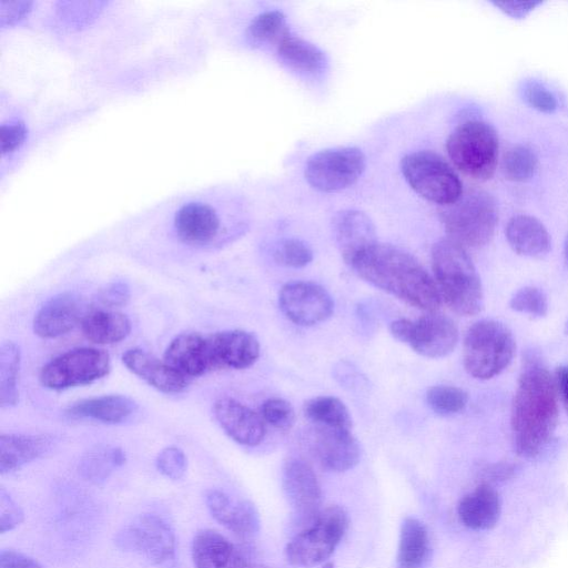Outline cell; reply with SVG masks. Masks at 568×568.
Wrapping results in <instances>:
<instances>
[{"mask_svg": "<svg viewBox=\"0 0 568 568\" xmlns=\"http://www.w3.org/2000/svg\"><path fill=\"white\" fill-rule=\"evenodd\" d=\"M428 406L439 415H453L462 412L468 402V395L462 388L449 385H436L426 393Z\"/></svg>", "mask_w": 568, "mask_h": 568, "instance_id": "38", "label": "cell"}, {"mask_svg": "<svg viewBox=\"0 0 568 568\" xmlns=\"http://www.w3.org/2000/svg\"><path fill=\"white\" fill-rule=\"evenodd\" d=\"M54 444L55 437L51 434H1L0 473L20 469L48 454Z\"/></svg>", "mask_w": 568, "mask_h": 568, "instance_id": "25", "label": "cell"}, {"mask_svg": "<svg viewBox=\"0 0 568 568\" xmlns=\"http://www.w3.org/2000/svg\"><path fill=\"white\" fill-rule=\"evenodd\" d=\"M264 423L278 430H288L295 423V412L292 405L280 397L266 399L261 406Z\"/></svg>", "mask_w": 568, "mask_h": 568, "instance_id": "41", "label": "cell"}, {"mask_svg": "<svg viewBox=\"0 0 568 568\" xmlns=\"http://www.w3.org/2000/svg\"><path fill=\"white\" fill-rule=\"evenodd\" d=\"M351 268L373 286L426 312H437L442 297L435 280L408 252L377 243Z\"/></svg>", "mask_w": 568, "mask_h": 568, "instance_id": "2", "label": "cell"}, {"mask_svg": "<svg viewBox=\"0 0 568 568\" xmlns=\"http://www.w3.org/2000/svg\"><path fill=\"white\" fill-rule=\"evenodd\" d=\"M496 7H498L501 11L513 18H524L530 11H532L540 2H494Z\"/></svg>", "mask_w": 568, "mask_h": 568, "instance_id": "48", "label": "cell"}, {"mask_svg": "<svg viewBox=\"0 0 568 568\" xmlns=\"http://www.w3.org/2000/svg\"><path fill=\"white\" fill-rule=\"evenodd\" d=\"M114 544L152 565L166 564L175 555L174 530L164 517L155 513L140 514L123 525L114 535Z\"/></svg>", "mask_w": 568, "mask_h": 568, "instance_id": "10", "label": "cell"}, {"mask_svg": "<svg viewBox=\"0 0 568 568\" xmlns=\"http://www.w3.org/2000/svg\"><path fill=\"white\" fill-rule=\"evenodd\" d=\"M555 382L557 392L560 395V398L568 414V366L557 369Z\"/></svg>", "mask_w": 568, "mask_h": 568, "instance_id": "49", "label": "cell"}, {"mask_svg": "<svg viewBox=\"0 0 568 568\" xmlns=\"http://www.w3.org/2000/svg\"><path fill=\"white\" fill-rule=\"evenodd\" d=\"M130 287L125 282L116 281L100 288L97 301L105 307L123 306L130 300Z\"/></svg>", "mask_w": 568, "mask_h": 568, "instance_id": "46", "label": "cell"}, {"mask_svg": "<svg viewBox=\"0 0 568 568\" xmlns=\"http://www.w3.org/2000/svg\"><path fill=\"white\" fill-rule=\"evenodd\" d=\"M310 438L316 460L326 470L346 471L359 462V444L348 429L315 425Z\"/></svg>", "mask_w": 568, "mask_h": 568, "instance_id": "16", "label": "cell"}, {"mask_svg": "<svg viewBox=\"0 0 568 568\" xmlns=\"http://www.w3.org/2000/svg\"><path fill=\"white\" fill-rule=\"evenodd\" d=\"M191 557L194 568H268L245 557L233 542L213 529L196 531Z\"/></svg>", "mask_w": 568, "mask_h": 568, "instance_id": "17", "label": "cell"}, {"mask_svg": "<svg viewBox=\"0 0 568 568\" xmlns=\"http://www.w3.org/2000/svg\"><path fill=\"white\" fill-rule=\"evenodd\" d=\"M34 2L0 1L1 28H14L24 22L33 12Z\"/></svg>", "mask_w": 568, "mask_h": 568, "instance_id": "45", "label": "cell"}, {"mask_svg": "<svg viewBox=\"0 0 568 568\" xmlns=\"http://www.w3.org/2000/svg\"><path fill=\"white\" fill-rule=\"evenodd\" d=\"M125 460V454L120 447L97 446L82 456L78 470L88 483L101 485L116 468L123 466Z\"/></svg>", "mask_w": 568, "mask_h": 568, "instance_id": "32", "label": "cell"}, {"mask_svg": "<svg viewBox=\"0 0 568 568\" xmlns=\"http://www.w3.org/2000/svg\"><path fill=\"white\" fill-rule=\"evenodd\" d=\"M498 148L495 129L477 120L456 126L446 142V150L454 165L476 180L491 178L497 165Z\"/></svg>", "mask_w": 568, "mask_h": 568, "instance_id": "6", "label": "cell"}, {"mask_svg": "<svg viewBox=\"0 0 568 568\" xmlns=\"http://www.w3.org/2000/svg\"><path fill=\"white\" fill-rule=\"evenodd\" d=\"M566 256H567V261H568V239H567V243H566Z\"/></svg>", "mask_w": 568, "mask_h": 568, "instance_id": "50", "label": "cell"}, {"mask_svg": "<svg viewBox=\"0 0 568 568\" xmlns=\"http://www.w3.org/2000/svg\"><path fill=\"white\" fill-rule=\"evenodd\" d=\"M125 367L146 384L165 394L183 392L189 379L171 367L164 359L142 348H130L122 355Z\"/></svg>", "mask_w": 568, "mask_h": 568, "instance_id": "23", "label": "cell"}, {"mask_svg": "<svg viewBox=\"0 0 568 568\" xmlns=\"http://www.w3.org/2000/svg\"><path fill=\"white\" fill-rule=\"evenodd\" d=\"M213 414L225 434L243 446H257L265 436L261 415L231 397H221L213 405Z\"/></svg>", "mask_w": 568, "mask_h": 568, "instance_id": "20", "label": "cell"}, {"mask_svg": "<svg viewBox=\"0 0 568 568\" xmlns=\"http://www.w3.org/2000/svg\"><path fill=\"white\" fill-rule=\"evenodd\" d=\"M84 315L78 295L71 292L60 293L47 301L36 313L33 332L42 338H55L69 333Z\"/></svg>", "mask_w": 568, "mask_h": 568, "instance_id": "22", "label": "cell"}, {"mask_svg": "<svg viewBox=\"0 0 568 568\" xmlns=\"http://www.w3.org/2000/svg\"><path fill=\"white\" fill-rule=\"evenodd\" d=\"M21 352L13 342H3L0 346V406H14L19 399L18 376Z\"/></svg>", "mask_w": 568, "mask_h": 568, "instance_id": "34", "label": "cell"}, {"mask_svg": "<svg viewBox=\"0 0 568 568\" xmlns=\"http://www.w3.org/2000/svg\"><path fill=\"white\" fill-rule=\"evenodd\" d=\"M500 508L498 493L485 483L460 499L457 511L462 523L468 528L486 530L497 524Z\"/></svg>", "mask_w": 568, "mask_h": 568, "instance_id": "26", "label": "cell"}, {"mask_svg": "<svg viewBox=\"0 0 568 568\" xmlns=\"http://www.w3.org/2000/svg\"><path fill=\"white\" fill-rule=\"evenodd\" d=\"M521 95L525 102L537 111L552 113L557 110L555 94L538 81H526L521 88Z\"/></svg>", "mask_w": 568, "mask_h": 568, "instance_id": "43", "label": "cell"}, {"mask_svg": "<svg viewBox=\"0 0 568 568\" xmlns=\"http://www.w3.org/2000/svg\"><path fill=\"white\" fill-rule=\"evenodd\" d=\"M24 520L20 505L3 488H0V532L4 534L18 527Z\"/></svg>", "mask_w": 568, "mask_h": 568, "instance_id": "44", "label": "cell"}, {"mask_svg": "<svg viewBox=\"0 0 568 568\" xmlns=\"http://www.w3.org/2000/svg\"><path fill=\"white\" fill-rule=\"evenodd\" d=\"M515 348V338L507 326L494 320L478 321L464 338V367L477 379L493 378L510 364Z\"/></svg>", "mask_w": 568, "mask_h": 568, "instance_id": "4", "label": "cell"}, {"mask_svg": "<svg viewBox=\"0 0 568 568\" xmlns=\"http://www.w3.org/2000/svg\"><path fill=\"white\" fill-rule=\"evenodd\" d=\"M109 354L100 348L78 347L47 363L40 372L41 384L50 389H67L91 384L109 374Z\"/></svg>", "mask_w": 568, "mask_h": 568, "instance_id": "12", "label": "cell"}, {"mask_svg": "<svg viewBox=\"0 0 568 568\" xmlns=\"http://www.w3.org/2000/svg\"><path fill=\"white\" fill-rule=\"evenodd\" d=\"M173 234L189 246H206L220 235L223 226L220 204L209 190L186 194L166 204Z\"/></svg>", "mask_w": 568, "mask_h": 568, "instance_id": "7", "label": "cell"}, {"mask_svg": "<svg viewBox=\"0 0 568 568\" xmlns=\"http://www.w3.org/2000/svg\"><path fill=\"white\" fill-rule=\"evenodd\" d=\"M565 332H566V334H568V322L566 323Z\"/></svg>", "mask_w": 568, "mask_h": 568, "instance_id": "51", "label": "cell"}, {"mask_svg": "<svg viewBox=\"0 0 568 568\" xmlns=\"http://www.w3.org/2000/svg\"><path fill=\"white\" fill-rule=\"evenodd\" d=\"M135 409L136 404L130 397L111 394L78 400L69 406L65 413L72 418H89L105 424H119L128 419Z\"/></svg>", "mask_w": 568, "mask_h": 568, "instance_id": "28", "label": "cell"}, {"mask_svg": "<svg viewBox=\"0 0 568 568\" xmlns=\"http://www.w3.org/2000/svg\"><path fill=\"white\" fill-rule=\"evenodd\" d=\"M558 423L555 378L541 364L529 362L518 381L511 410L514 444L520 456L531 458L549 444Z\"/></svg>", "mask_w": 568, "mask_h": 568, "instance_id": "1", "label": "cell"}, {"mask_svg": "<svg viewBox=\"0 0 568 568\" xmlns=\"http://www.w3.org/2000/svg\"><path fill=\"white\" fill-rule=\"evenodd\" d=\"M282 484L300 519L313 520L322 504V490L313 468L302 459L290 458L283 465Z\"/></svg>", "mask_w": 568, "mask_h": 568, "instance_id": "15", "label": "cell"}, {"mask_svg": "<svg viewBox=\"0 0 568 568\" xmlns=\"http://www.w3.org/2000/svg\"><path fill=\"white\" fill-rule=\"evenodd\" d=\"M278 305L294 324L312 326L326 321L334 311L331 294L313 282H290L278 294Z\"/></svg>", "mask_w": 568, "mask_h": 568, "instance_id": "14", "label": "cell"}, {"mask_svg": "<svg viewBox=\"0 0 568 568\" xmlns=\"http://www.w3.org/2000/svg\"><path fill=\"white\" fill-rule=\"evenodd\" d=\"M305 416L317 426L348 429L352 417L345 404L334 396H317L304 403Z\"/></svg>", "mask_w": 568, "mask_h": 568, "instance_id": "33", "label": "cell"}, {"mask_svg": "<svg viewBox=\"0 0 568 568\" xmlns=\"http://www.w3.org/2000/svg\"><path fill=\"white\" fill-rule=\"evenodd\" d=\"M510 247L519 255L540 257L550 250V235L545 225L527 214L513 216L506 226Z\"/></svg>", "mask_w": 568, "mask_h": 568, "instance_id": "27", "label": "cell"}, {"mask_svg": "<svg viewBox=\"0 0 568 568\" xmlns=\"http://www.w3.org/2000/svg\"><path fill=\"white\" fill-rule=\"evenodd\" d=\"M274 260L287 267H304L313 260L311 247L297 239H284L280 241L273 252Z\"/></svg>", "mask_w": 568, "mask_h": 568, "instance_id": "39", "label": "cell"}, {"mask_svg": "<svg viewBox=\"0 0 568 568\" xmlns=\"http://www.w3.org/2000/svg\"><path fill=\"white\" fill-rule=\"evenodd\" d=\"M510 307L519 313L534 317H542L548 312V302L545 293L535 286H525L511 297Z\"/></svg>", "mask_w": 568, "mask_h": 568, "instance_id": "40", "label": "cell"}, {"mask_svg": "<svg viewBox=\"0 0 568 568\" xmlns=\"http://www.w3.org/2000/svg\"><path fill=\"white\" fill-rule=\"evenodd\" d=\"M400 171L409 186L422 197L447 206L463 194L458 175L432 151H416L400 160Z\"/></svg>", "mask_w": 568, "mask_h": 568, "instance_id": "9", "label": "cell"}, {"mask_svg": "<svg viewBox=\"0 0 568 568\" xmlns=\"http://www.w3.org/2000/svg\"><path fill=\"white\" fill-rule=\"evenodd\" d=\"M30 129L23 116L10 114L0 124V150L2 160H12L27 146Z\"/></svg>", "mask_w": 568, "mask_h": 568, "instance_id": "37", "label": "cell"}, {"mask_svg": "<svg viewBox=\"0 0 568 568\" xmlns=\"http://www.w3.org/2000/svg\"><path fill=\"white\" fill-rule=\"evenodd\" d=\"M81 329L88 341L108 345L124 339L131 332V322L121 312L95 310L83 316Z\"/></svg>", "mask_w": 568, "mask_h": 568, "instance_id": "29", "label": "cell"}, {"mask_svg": "<svg viewBox=\"0 0 568 568\" xmlns=\"http://www.w3.org/2000/svg\"><path fill=\"white\" fill-rule=\"evenodd\" d=\"M389 331L396 339L428 358L445 357L458 342V329L454 321L437 312H429L414 321L395 320Z\"/></svg>", "mask_w": 568, "mask_h": 568, "instance_id": "11", "label": "cell"}, {"mask_svg": "<svg viewBox=\"0 0 568 568\" xmlns=\"http://www.w3.org/2000/svg\"><path fill=\"white\" fill-rule=\"evenodd\" d=\"M204 499L211 516L237 537L250 539L258 532L260 517L251 501L234 499L219 489L207 490Z\"/></svg>", "mask_w": 568, "mask_h": 568, "instance_id": "21", "label": "cell"}, {"mask_svg": "<svg viewBox=\"0 0 568 568\" xmlns=\"http://www.w3.org/2000/svg\"><path fill=\"white\" fill-rule=\"evenodd\" d=\"M347 527L348 517L342 507L329 506L321 510L311 524L287 544V561L296 567L322 564L334 552Z\"/></svg>", "mask_w": 568, "mask_h": 568, "instance_id": "8", "label": "cell"}, {"mask_svg": "<svg viewBox=\"0 0 568 568\" xmlns=\"http://www.w3.org/2000/svg\"><path fill=\"white\" fill-rule=\"evenodd\" d=\"M163 359L187 379L213 371L207 336L199 333H183L174 337Z\"/></svg>", "mask_w": 568, "mask_h": 568, "instance_id": "24", "label": "cell"}, {"mask_svg": "<svg viewBox=\"0 0 568 568\" xmlns=\"http://www.w3.org/2000/svg\"><path fill=\"white\" fill-rule=\"evenodd\" d=\"M448 239L468 247L486 245L498 221L495 199L484 191H470L440 211Z\"/></svg>", "mask_w": 568, "mask_h": 568, "instance_id": "5", "label": "cell"}, {"mask_svg": "<svg viewBox=\"0 0 568 568\" xmlns=\"http://www.w3.org/2000/svg\"><path fill=\"white\" fill-rule=\"evenodd\" d=\"M280 59L291 69L305 74H317L326 67L324 52L303 38L285 33L276 44Z\"/></svg>", "mask_w": 568, "mask_h": 568, "instance_id": "30", "label": "cell"}, {"mask_svg": "<svg viewBox=\"0 0 568 568\" xmlns=\"http://www.w3.org/2000/svg\"><path fill=\"white\" fill-rule=\"evenodd\" d=\"M366 166L364 153L355 146L325 149L305 164V179L321 192H336L353 185Z\"/></svg>", "mask_w": 568, "mask_h": 568, "instance_id": "13", "label": "cell"}, {"mask_svg": "<svg viewBox=\"0 0 568 568\" xmlns=\"http://www.w3.org/2000/svg\"><path fill=\"white\" fill-rule=\"evenodd\" d=\"M429 539L425 526L414 517L403 520L398 545V568H422L428 558Z\"/></svg>", "mask_w": 568, "mask_h": 568, "instance_id": "31", "label": "cell"}, {"mask_svg": "<svg viewBox=\"0 0 568 568\" xmlns=\"http://www.w3.org/2000/svg\"><path fill=\"white\" fill-rule=\"evenodd\" d=\"M287 28L286 18L278 10H267L255 16L248 23L245 37L250 44L261 47L263 44H277Z\"/></svg>", "mask_w": 568, "mask_h": 568, "instance_id": "35", "label": "cell"}, {"mask_svg": "<svg viewBox=\"0 0 568 568\" xmlns=\"http://www.w3.org/2000/svg\"><path fill=\"white\" fill-rule=\"evenodd\" d=\"M0 568H43L36 559L14 550L2 549L0 551Z\"/></svg>", "mask_w": 568, "mask_h": 568, "instance_id": "47", "label": "cell"}, {"mask_svg": "<svg viewBox=\"0 0 568 568\" xmlns=\"http://www.w3.org/2000/svg\"><path fill=\"white\" fill-rule=\"evenodd\" d=\"M214 369H243L252 366L260 356L258 339L243 329L216 332L207 336Z\"/></svg>", "mask_w": 568, "mask_h": 568, "instance_id": "19", "label": "cell"}, {"mask_svg": "<svg viewBox=\"0 0 568 568\" xmlns=\"http://www.w3.org/2000/svg\"><path fill=\"white\" fill-rule=\"evenodd\" d=\"M333 233L338 251L349 267L378 243L372 220L358 210L338 212L333 220Z\"/></svg>", "mask_w": 568, "mask_h": 568, "instance_id": "18", "label": "cell"}, {"mask_svg": "<svg viewBox=\"0 0 568 568\" xmlns=\"http://www.w3.org/2000/svg\"><path fill=\"white\" fill-rule=\"evenodd\" d=\"M158 470L165 477L181 479L187 469V459L184 452L176 446L163 448L155 460Z\"/></svg>", "mask_w": 568, "mask_h": 568, "instance_id": "42", "label": "cell"}, {"mask_svg": "<svg viewBox=\"0 0 568 568\" xmlns=\"http://www.w3.org/2000/svg\"><path fill=\"white\" fill-rule=\"evenodd\" d=\"M432 266L442 301L456 314L473 316L483 308V287L464 246L444 239L432 248Z\"/></svg>", "mask_w": 568, "mask_h": 568, "instance_id": "3", "label": "cell"}, {"mask_svg": "<svg viewBox=\"0 0 568 568\" xmlns=\"http://www.w3.org/2000/svg\"><path fill=\"white\" fill-rule=\"evenodd\" d=\"M537 166L536 153L523 144L508 149L501 160V171L505 178L514 182H525L531 179Z\"/></svg>", "mask_w": 568, "mask_h": 568, "instance_id": "36", "label": "cell"}]
</instances>
